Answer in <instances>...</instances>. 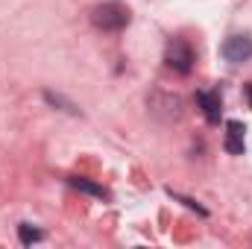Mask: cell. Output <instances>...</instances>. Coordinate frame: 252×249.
Wrapping results in <instances>:
<instances>
[{
  "instance_id": "7",
  "label": "cell",
  "mask_w": 252,
  "mask_h": 249,
  "mask_svg": "<svg viewBox=\"0 0 252 249\" xmlns=\"http://www.w3.org/2000/svg\"><path fill=\"white\" fill-rule=\"evenodd\" d=\"M18 235H21V244H24V247H30V244H38V241L44 238V235H41L38 229H32L30 223H21V226H18Z\"/></svg>"
},
{
  "instance_id": "8",
  "label": "cell",
  "mask_w": 252,
  "mask_h": 249,
  "mask_svg": "<svg viewBox=\"0 0 252 249\" xmlns=\"http://www.w3.org/2000/svg\"><path fill=\"white\" fill-rule=\"evenodd\" d=\"M247 97H250V106H252V82L247 85Z\"/></svg>"
},
{
  "instance_id": "1",
  "label": "cell",
  "mask_w": 252,
  "mask_h": 249,
  "mask_svg": "<svg viewBox=\"0 0 252 249\" xmlns=\"http://www.w3.org/2000/svg\"><path fill=\"white\" fill-rule=\"evenodd\" d=\"M91 21L94 27L106 30V32H118L129 24V9L118 6V3H106V6H94L91 9Z\"/></svg>"
},
{
  "instance_id": "2",
  "label": "cell",
  "mask_w": 252,
  "mask_h": 249,
  "mask_svg": "<svg viewBox=\"0 0 252 249\" xmlns=\"http://www.w3.org/2000/svg\"><path fill=\"white\" fill-rule=\"evenodd\" d=\"M164 62H167L170 70H176V73H190V67H193V50H190V44L182 41V38H173L167 44Z\"/></svg>"
},
{
  "instance_id": "6",
  "label": "cell",
  "mask_w": 252,
  "mask_h": 249,
  "mask_svg": "<svg viewBox=\"0 0 252 249\" xmlns=\"http://www.w3.org/2000/svg\"><path fill=\"white\" fill-rule=\"evenodd\" d=\"M70 185L76 187V190H82V193H91V196H97V199H106V196H109L103 187L94 185V182H88V179H70Z\"/></svg>"
},
{
  "instance_id": "4",
  "label": "cell",
  "mask_w": 252,
  "mask_h": 249,
  "mask_svg": "<svg viewBox=\"0 0 252 249\" xmlns=\"http://www.w3.org/2000/svg\"><path fill=\"white\" fill-rule=\"evenodd\" d=\"M196 103L205 115L208 124H220V115H223V103H220V94L217 91H199L196 94Z\"/></svg>"
},
{
  "instance_id": "3",
  "label": "cell",
  "mask_w": 252,
  "mask_h": 249,
  "mask_svg": "<svg viewBox=\"0 0 252 249\" xmlns=\"http://www.w3.org/2000/svg\"><path fill=\"white\" fill-rule=\"evenodd\" d=\"M223 59L232 64H241L247 62V59H252V38L250 35H232V38H226L223 41Z\"/></svg>"
},
{
  "instance_id": "5",
  "label": "cell",
  "mask_w": 252,
  "mask_h": 249,
  "mask_svg": "<svg viewBox=\"0 0 252 249\" xmlns=\"http://www.w3.org/2000/svg\"><path fill=\"white\" fill-rule=\"evenodd\" d=\"M244 132H247V126L241 124V121H229L226 124V141H223V147H226V153L229 156H244Z\"/></svg>"
}]
</instances>
